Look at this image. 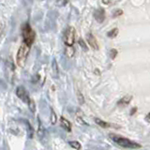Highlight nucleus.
<instances>
[{
    "label": "nucleus",
    "mask_w": 150,
    "mask_h": 150,
    "mask_svg": "<svg viewBox=\"0 0 150 150\" xmlns=\"http://www.w3.org/2000/svg\"><path fill=\"white\" fill-rule=\"evenodd\" d=\"M95 122L98 125H100V127H102V128H109V127H110L109 124L106 123V122H104V121H102L100 118H95Z\"/></svg>",
    "instance_id": "obj_11"
},
{
    "label": "nucleus",
    "mask_w": 150,
    "mask_h": 150,
    "mask_svg": "<svg viewBox=\"0 0 150 150\" xmlns=\"http://www.w3.org/2000/svg\"><path fill=\"white\" fill-rule=\"evenodd\" d=\"M25 125H26V128H27V131H28V136H29V138H32L33 137V132H34V130H33L32 127L30 125L29 122H27L26 120H25Z\"/></svg>",
    "instance_id": "obj_12"
},
{
    "label": "nucleus",
    "mask_w": 150,
    "mask_h": 150,
    "mask_svg": "<svg viewBox=\"0 0 150 150\" xmlns=\"http://www.w3.org/2000/svg\"><path fill=\"white\" fill-rule=\"evenodd\" d=\"M94 18L98 23H102L105 19V11L100 8L94 11Z\"/></svg>",
    "instance_id": "obj_6"
},
{
    "label": "nucleus",
    "mask_w": 150,
    "mask_h": 150,
    "mask_svg": "<svg viewBox=\"0 0 150 150\" xmlns=\"http://www.w3.org/2000/svg\"><path fill=\"white\" fill-rule=\"evenodd\" d=\"M51 121H52V124L56 123V115L53 109H51Z\"/></svg>",
    "instance_id": "obj_14"
},
{
    "label": "nucleus",
    "mask_w": 150,
    "mask_h": 150,
    "mask_svg": "<svg viewBox=\"0 0 150 150\" xmlns=\"http://www.w3.org/2000/svg\"><path fill=\"white\" fill-rule=\"evenodd\" d=\"M112 1V0H102V3L103 4H106V5H108L110 2Z\"/></svg>",
    "instance_id": "obj_21"
},
{
    "label": "nucleus",
    "mask_w": 150,
    "mask_h": 150,
    "mask_svg": "<svg viewBox=\"0 0 150 150\" xmlns=\"http://www.w3.org/2000/svg\"><path fill=\"white\" fill-rule=\"evenodd\" d=\"M75 40V29L73 27H69L64 34V42L68 47H72Z\"/></svg>",
    "instance_id": "obj_4"
},
{
    "label": "nucleus",
    "mask_w": 150,
    "mask_h": 150,
    "mask_svg": "<svg viewBox=\"0 0 150 150\" xmlns=\"http://www.w3.org/2000/svg\"><path fill=\"white\" fill-rule=\"evenodd\" d=\"M110 137L112 138V140L114 141L115 143H116L118 145L122 147H125V148H131V149H138L141 146V144L132 142L130 141L129 139H127L124 137H121V136H117L115 134H110Z\"/></svg>",
    "instance_id": "obj_1"
},
{
    "label": "nucleus",
    "mask_w": 150,
    "mask_h": 150,
    "mask_svg": "<svg viewBox=\"0 0 150 150\" xmlns=\"http://www.w3.org/2000/svg\"><path fill=\"white\" fill-rule=\"evenodd\" d=\"M53 68H54V71L55 75H57V73H58V69H57V65H56L55 60H54V62H53Z\"/></svg>",
    "instance_id": "obj_20"
},
{
    "label": "nucleus",
    "mask_w": 150,
    "mask_h": 150,
    "mask_svg": "<svg viewBox=\"0 0 150 150\" xmlns=\"http://www.w3.org/2000/svg\"><path fill=\"white\" fill-rule=\"evenodd\" d=\"M60 122H61V126H62V128H64L66 130H68V131H71V124H70V122L69 120L64 118L63 116H61Z\"/></svg>",
    "instance_id": "obj_8"
},
{
    "label": "nucleus",
    "mask_w": 150,
    "mask_h": 150,
    "mask_svg": "<svg viewBox=\"0 0 150 150\" xmlns=\"http://www.w3.org/2000/svg\"><path fill=\"white\" fill-rule=\"evenodd\" d=\"M131 98H132V97L129 96V95L125 96L124 98H122L121 100L118 101V105H120V106H124V105L129 104V101L131 100Z\"/></svg>",
    "instance_id": "obj_9"
},
{
    "label": "nucleus",
    "mask_w": 150,
    "mask_h": 150,
    "mask_svg": "<svg viewBox=\"0 0 150 150\" xmlns=\"http://www.w3.org/2000/svg\"><path fill=\"white\" fill-rule=\"evenodd\" d=\"M111 58L112 59H114V58H115V56H116V54H117V51L115 50V49H112V51H111Z\"/></svg>",
    "instance_id": "obj_19"
},
{
    "label": "nucleus",
    "mask_w": 150,
    "mask_h": 150,
    "mask_svg": "<svg viewBox=\"0 0 150 150\" xmlns=\"http://www.w3.org/2000/svg\"><path fill=\"white\" fill-rule=\"evenodd\" d=\"M86 41L88 42V44L90 47L94 50H98V41L96 40V38L94 37L91 33H89V34L86 35Z\"/></svg>",
    "instance_id": "obj_7"
},
{
    "label": "nucleus",
    "mask_w": 150,
    "mask_h": 150,
    "mask_svg": "<svg viewBox=\"0 0 150 150\" xmlns=\"http://www.w3.org/2000/svg\"><path fill=\"white\" fill-rule=\"evenodd\" d=\"M136 112V108H134V109H132V111H131V115L133 114V112Z\"/></svg>",
    "instance_id": "obj_22"
},
{
    "label": "nucleus",
    "mask_w": 150,
    "mask_h": 150,
    "mask_svg": "<svg viewBox=\"0 0 150 150\" xmlns=\"http://www.w3.org/2000/svg\"><path fill=\"white\" fill-rule=\"evenodd\" d=\"M68 3V0H56V5L58 7H64Z\"/></svg>",
    "instance_id": "obj_15"
},
{
    "label": "nucleus",
    "mask_w": 150,
    "mask_h": 150,
    "mask_svg": "<svg viewBox=\"0 0 150 150\" xmlns=\"http://www.w3.org/2000/svg\"><path fill=\"white\" fill-rule=\"evenodd\" d=\"M79 44H80V45H81V46L83 47V49L84 51H87V47H86V43H84V41H83V40H82V39H80V40H79Z\"/></svg>",
    "instance_id": "obj_18"
},
{
    "label": "nucleus",
    "mask_w": 150,
    "mask_h": 150,
    "mask_svg": "<svg viewBox=\"0 0 150 150\" xmlns=\"http://www.w3.org/2000/svg\"><path fill=\"white\" fill-rule=\"evenodd\" d=\"M29 51H30V46L26 45L25 43H23L20 48H19L17 56H16V61L19 67L23 68V66H25L28 54H29Z\"/></svg>",
    "instance_id": "obj_3"
},
{
    "label": "nucleus",
    "mask_w": 150,
    "mask_h": 150,
    "mask_svg": "<svg viewBox=\"0 0 150 150\" xmlns=\"http://www.w3.org/2000/svg\"><path fill=\"white\" fill-rule=\"evenodd\" d=\"M28 106H29V110L32 112H34L35 110H36V106H35V102L33 101L32 100L29 101V103H28Z\"/></svg>",
    "instance_id": "obj_17"
},
{
    "label": "nucleus",
    "mask_w": 150,
    "mask_h": 150,
    "mask_svg": "<svg viewBox=\"0 0 150 150\" xmlns=\"http://www.w3.org/2000/svg\"><path fill=\"white\" fill-rule=\"evenodd\" d=\"M146 117H147V119H149V120H150V112H149V114L146 115Z\"/></svg>",
    "instance_id": "obj_23"
},
{
    "label": "nucleus",
    "mask_w": 150,
    "mask_h": 150,
    "mask_svg": "<svg viewBox=\"0 0 150 150\" xmlns=\"http://www.w3.org/2000/svg\"><path fill=\"white\" fill-rule=\"evenodd\" d=\"M117 34H118V29L117 28H114V29H112L111 31L107 33V36L109 38H115Z\"/></svg>",
    "instance_id": "obj_13"
},
{
    "label": "nucleus",
    "mask_w": 150,
    "mask_h": 150,
    "mask_svg": "<svg viewBox=\"0 0 150 150\" xmlns=\"http://www.w3.org/2000/svg\"><path fill=\"white\" fill-rule=\"evenodd\" d=\"M69 144L71 146L72 148L74 149H77V150H80L81 149V144H80L79 142H77V141H70V142H69Z\"/></svg>",
    "instance_id": "obj_10"
},
{
    "label": "nucleus",
    "mask_w": 150,
    "mask_h": 150,
    "mask_svg": "<svg viewBox=\"0 0 150 150\" xmlns=\"http://www.w3.org/2000/svg\"><path fill=\"white\" fill-rule=\"evenodd\" d=\"M16 95L19 98H21V100L25 103H29V101L31 100L30 98H29V95H28V93L26 92V90L23 86H18L17 87Z\"/></svg>",
    "instance_id": "obj_5"
},
{
    "label": "nucleus",
    "mask_w": 150,
    "mask_h": 150,
    "mask_svg": "<svg viewBox=\"0 0 150 150\" xmlns=\"http://www.w3.org/2000/svg\"><path fill=\"white\" fill-rule=\"evenodd\" d=\"M22 35L23 39V43H25L28 46H31L35 40L36 34L28 23H23V25L22 26Z\"/></svg>",
    "instance_id": "obj_2"
},
{
    "label": "nucleus",
    "mask_w": 150,
    "mask_h": 150,
    "mask_svg": "<svg viewBox=\"0 0 150 150\" xmlns=\"http://www.w3.org/2000/svg\"><path fill=\"white\" fill-rule=\"evenodd\" d=\"M122 14H123V11H122V9H115V11H114V14H112V17L114 18L119 17L122 15Z\"/></svg>",
    "instance_id": "obj_16"
}]
</instances>
